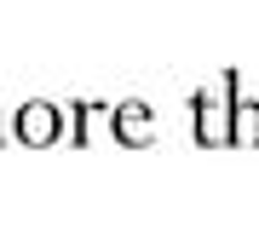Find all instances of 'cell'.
<instances>
[{
    "label": "cell",
    "mask_w": 259,
    "mask_h": 247,
    "mask_svg": "<svg viewBox=\"0 0 259 247\" xmlns=\"http://www.w3.org/2000/svg\"><path fill=\"white\" fill-rule=\"evenodd\" d=\"M231 138L236 144H259V104H236L231 110Z\"/></svg>",
    "instance_id": "obj_4"
},
{
    "label": "cell",
    "mask_w": 259,
    "mask_h": 247,
    "mask_svg": "<svg viewBox=\"0 0 259 247\" xmlns=\"http://www.w3.org/2000/svg\"><path fill=\"white\" fill-rule=\"evenodd\" d=\"M110 127H115V144H121V150H150V144L161 138V115H156V104L127 98V104L110 110Z\"/></svg>",
    "instance_id": "obj_3"
},
{
    "label": "cell",
    "mask_w": 259,
    "mask_h": 247,
    "mask_svg": "<svg viewBox=\"0 0 259 247\" xmlns=\"http://www.w3.org/2000/svg\"><path fill=\"white\" fill-rule=\"evenodd\" d=\"M231 110H236V81L219 75L213 86L196 92V138L202 144H225L231 138Z\"/></svg>",
    "instance_id": "obj_1"
},
{
    "label": "cell",
    "mask_w": 259,
    "mask_h": 247,
    "mask_svg": "<svg viewBox=\"0 0 259 247\" xmlns=\"http://www.w3.org/2000/svg\"><path fill=\"white\" fill-rule=\"evenodd\" d=\"M12 132H18L29 150H52L58 138H64V104H47V98L18 104V115H12Z\"/></svg>",
    "instance_id": "obj_2"
}]
</instances>
